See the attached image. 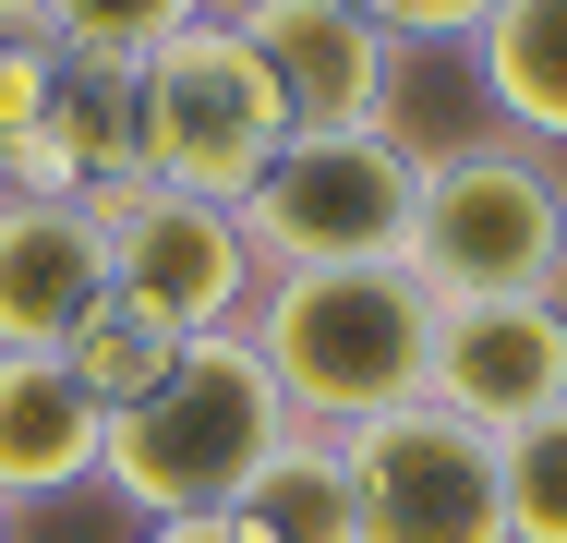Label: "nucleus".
Listing matches in <instances>:
<instances>
[{
    "label": "nucleus",
    "instance_id": "obj_1",
    "mask_svg": "<svg viewBox=\"0 0 567 543\" xmlns=\"http://www.w3.org/2000/svg\"><path fill=\"white\" fill-rule=\"evenodd\" d=\"M435 290L411 278V254H362V266H266L254 290V362L278 375L290 423H374V411H411L423 375H435Z\"/></svg>",
    "mask_w": 567,
    "mask_h": 543
},
{
    "label": "nucleus",
    "instance_id": "obj_2",
    "mask_svg": "<svg viewBox=\"0 0 567 543\" xmlns=\"http://www.w3.org/2000/svg\"><path fill=\"white\" fill-rule=\"evenodd\" d=\"M278 434H290L278 375L254 362L241 326H218V338H182V362L145 399L110 411L97 483H110L133 520H206V508H241V483L278 459Z\"/></svg>",
    "mask_w": 567,
    "mask_h": 543
},
{
    "label": "nucleus",
    "instance_id": "obj_3",
    "mask_svg": "<svg viewBox=\"0 0 567 543\" xmlns=\"http://www.w3.org/2000/svg\"><path fill=\"white\" fill-rule=\"evenodd\" d=\"M399 254L435 303H544V290H567V170L519 133L423 145V194H411Z\"/></svg>",
    "mask_w": 567,
    "mask_h": 543
},
{
    "label": "nucleus",
    "instance_id": "obj_4",
    "mask_svg": "<svg viewBox=\"0 0 567 543\" xmlns=\"http://www.w3.org/2000/svg\"><path fill=\"white\" fill-rule=\"evenodd\" d=\"M133 145H145V182L169 194H206V206H241L278 145H290V109L266 85V61L241 49V24L206 12L182 37H157L133 61Z\"/></svg>",
    "mask_w": 567,
    "mask_h": 543
},
{
    "label": "nucleus",
    "instance_id": "obj_5",
    "mask_svg": "<svg viewBox=\"0 0 567 543\" xmlns=\"http://www.w3.org/2000/svg\"><path fill=\"white\" fill-rule=\"evenodd\" d=\"M411 194H423V145L399 121H339L278 145V170L241 194V229L266 266H362L411 242Z\"/></svg>",
    "mask_w": 567,
    "mask_h": 543
},
{
    "label": "nucleus",
    "instance_id": "obj_6",
    "mask_svg": "<svg viewBox=\"0 0 567 543\" xmlns=\"http://www.w3.org/2000/svg\"><path fill=\"white\" fill-rule=\"evenodd\" d=\"M85 206H97V229H110V290L121 303H145V315L182 326V338H218V326L254 315L266 254H254L241 206L169 194V182H121V194H85Z\"/></svg>",
    "mask_w": 567,
    "mask_h": 543
},
{
    "label": "nucleus",
    "instance_id": "obj_7",
    "mask_svg": "<svg viewBox=\"0 0 567 543\" xmlns=\"http://www.w3.org/2000/svg\"><path fill=\"white\" fill-rule=\"evenodd\" d=\"M350 495H362V543H507V471L495 434H471L458 411L411 399L350 423Z\"/></svg>",
    "mask_w": 567,
    "mask_h": 543
},
{
    "label": "nucleus",
    "instance_id": "obj_8",
    "mask_svg": "<svg viewBox=\"0 0 567 543\" xmlns=\"http://www.w3.org/2000/svg\"><path fill=\"white\" fill-rule=\"evenodd\" d=\"M241 49L266 61V85L290 109V133H339V121H399L411 49L362 12V0H218Z\"/></svg>",
    "mask_w": 567,
    "mask_h": 543
},
{
    "label": "nucleus",
    "instance_id": "obj_9",
    "mask_svg": "<svg viewBox=\"0 0 567 543\" xmlns=\"http://www.w3.org/2000/svg\"><path fill=\"white\" fill-rule=\"evenodd\" d=\"M423 399L458 411L471 434H519L544 411H567V290H544V303H447Z\"/></svg>",
    "mask_w": 567,
    "mask_h": 543
},
{
    "label": "nucleus",
    "instance_id": "obj_10",
    "mask_svg": "<svg viewBox=\"0 0 567 543\" xmlns=\"http://www.w3.org/2000/svg\"><path fill=\"white\" fill-rule=\"evenodd\" d=\"M85 303H110V229L85 194L0 182V350H61Z\"/></svg>",
    "mask_w": 567,
    "mask_h": 543
},
{
    "label": "nucleus",
    "instance_id": "obj_11",
    "mask_svg": "<svg viewBox=\"0 0 567 543\" xmlns=\"http://www.w3.org/2000/svg\"><path fill=\"white\" fill-rule=\"evenodd\" d=\"M0 182H24V194H121V182H145L133 61H61L49 73V109L0 145Z\"/></svg>",
    "mask_w": 567,
    "mask_h": 543
},
{
    "label": "nucleus",
    "instance_id": "obj_12",
    "mask_svg": "<svg viewBox=\"0 0 567 543\" xmlns=\"http://www.w3.org/2000/svg\"><path fill=\"white\" fill-rule=\"evenodd\" d=\"M97 434H110V411L85 399V375L61 350H0V495L12 508L97 483Z\"/></svg>",
    "mask_w": 567,
    "mask_h": 543
},
{
    "label": "nucleus",
    "instance_id": "obj_13",
    "mask_svg": "<svg viewBox=\"0 0 567 543\" xmlns=\"http://www.w3.org/2000/svg\"><path fill=\"white\" fill-rule=\"evenodd\" d=\"M471 73H483L495 133L567 157V0H495L471 37Z\"/></svg>",
    "mask_w": 567,
    "mask_h": 543
},
{
    "label": "nucleus",
    "instance_id": "obj_14",
    "mask_svg": "<svg viewBox=\"0 0 567 543\" xmlns=\"http://www.w3.org/2000/svg\"><path fill=\"white\" fill-rule=\"evenodd\" d=\"M241 520L266 543H362V495H350V447L327 423H290L278 459L241 483Z\"/></svg>",
    "mask_w": 567,
    "mask_h": 543
},
{
    "label": "nucleus",
    "instance_id": "obj_15",
    "mask_svg": "<svg viewBox=\"0 0 567 543\" xmlns=\"http://www.w3.org/2000/svg\"><path fill=\"white\" fill-rule=\"evenodd\" d=\"M61 362L85 375L97 411H121V399H145V387L182 362V326H157L145 303H121V290H110V303H85V326L61 338Z\"/></svg>",
    "mask_w": 567,
    "mask_h": 543
},
{
    "label": "nucleus",
    "instance_id": "obj_16",
    "mask_svg": "<svg viewBox=\"0 0 567 543\" xmlns=\"http://www.w3.org/2000/svg\"><path fill=\"white\" fill-rule=\"evenodd\" d=\"M218 0H24V24L61 49V61H145L157 37L206 24Z\"/></svg>",
    "mask_w": 567,
    "mask_h": 543
},
{
    "label": "nucleus",
    "instance_id": "obj_17",
    "mask_svg": "<svg viewBox=\"0 0 567 543\" xmlns=\"http://www.w3.org/2000/svg\"><path fill=\"white\" fill-rule=\"evenodd\" d=\"M495 471H507V543H567V411L495 434Z\"/></svg>",
    "mask_w": 567,
    "mask_h": 543
},
{
    "label": "nucleus",
    "instance_id": "obj_18",
    "mask_svg": "<svg viewBox=\"0 0 567 543\" xmlns=\"http://www.w3.org/2000/svg\"><path fill=\"white\" fill-rule=\"evenodd\" d=\"M49 73H61V49H49V37L24 24V0H12V12H0V145L49 109Z\"/></svg>",
    "mask_w": 567,
    "mask_h": 543
},
{
    "label": "nucleus",
    "instance_id": "obj_19",
    "mask_svg": "<svg viewBox=\"0 0 567 543\" xmlns=\"http://www.w3.org/2000/svg\"><path fill=\"white\" fill-rule=\"evenodd\" d=\"M145 543H266L241 508H206V520H145Z\"/></svg>",
    "mask_w": 567,
    "mask_h": 543
},
{
    "label": "nucleus",
    "instance_id": "obj_20",
    "mask_svg": "<svg viewBox=\"0 0 567 543\" xmlns=\"http://www.w3.org/2000/svg\"><path fill=\"white\" fill-rule=\"evenodd\" d=\"M0 543H12V495H0Z\"/></svg>",
    "mask_w": 567,
    "mask_h": 543
},
{
    "label": "nucleus",
    "instance_id": "obj_21",
    "mask_svg": "<svg viewBox=\"0 0 567 543\" xmlns=\"http://www.w3.org/2000/svg\"><path fill=\"white\" fill-rule=\"evenodd\" d=\"M0 12H12V0H0Z\"/></svg>",
    "mask_w": 567,
    "mask_h": 543
}]
</instances>
